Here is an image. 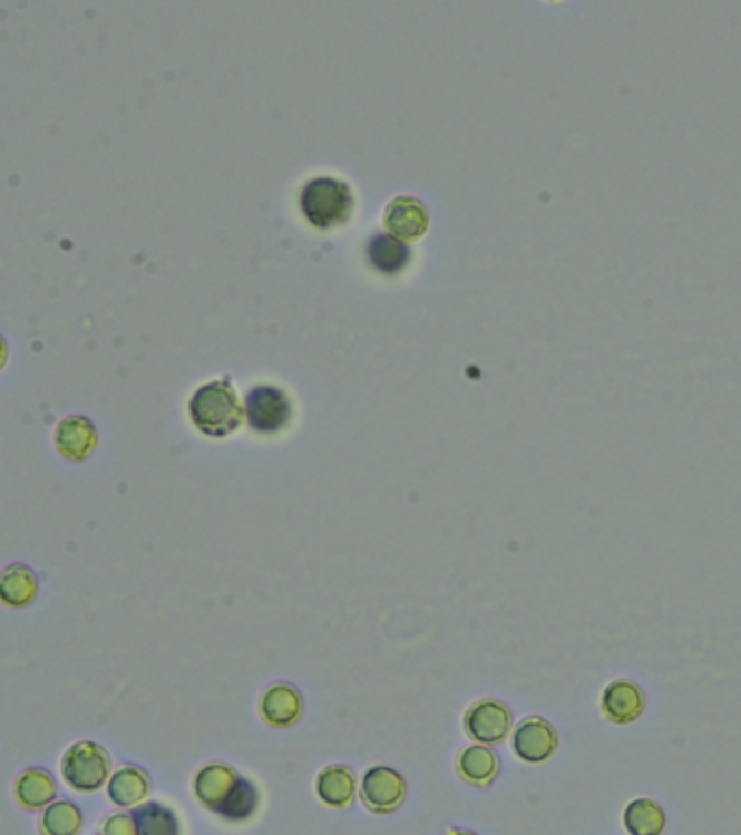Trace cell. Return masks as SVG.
I'll return each instance as SVG.
<instances>
[{
	"label": "cell",
	"instance_id": "cell-20",
	"mask_svg": "<svg viewBox=\"0 0 741 835\" xmlns=\"http://www.w3.org/2000/svg\"><path fill=\"white\" fill-rule=\"evenodd\" d=\"M84 827V814L72 800H57L48 805L40 818V832L45 835H79Z\"/></svg>",
	"mask_w": 741,
	"mask_h": 835
},
{
	"label": "cell",
	"instance_id": "cell-16",
	"mask_svg": "<svg viewBox=\"0 0 741 835\" xmlns=\"http://www.w3.org/2000/svg\"><path fill=\"white\" fill-rule=\"evenodd\" d=\"M315 792L324 805L344 809L354 800L357 781H354L352 770L347 766H329L318 775Z\"/></svg>",
	"mask_w": 741,
	"mask_h": 835
},
{
	"label": "cell",
	"instance_id": "cell-8",
	"mask_svg": "<svg viewBox=\"0 0 741 835\" xmlns=\"http://www.w3.org/2000/svg\"><path fill=\"white\" fill-rule=\"evenodd\" d=\"M557 747L559 738L555 727L539 716L524 718L514 731V753L526 764L548 761Z\"/></svg>",
	"mask_w": 741,
	"mask_h": 835
},
{
	"label": "cell",
	"instance_id": "cell-12",
	"mask_svg": "<svg viewBox=\"0 0 741 835\" xmlns=\"http://www.w3.org/2000/svg\"><path fill=\"white\" fill-rule=\"evenodd\" d=\"M386 226L400 240H418L429 226L427 207L411 196L393 198L386 212Z\"/></svg>",
	"mask_w": 741,
	"mask_h": 835
},
{
	"label": "cell",
	"instance_id": "cell-9",
	"mask_svg": "<svg viewBox=\"0 0 741 835\" xmlns=\"http://www.w3.org/2000/svg\"><path fill=\"white\" fill-rule=\"evenodd\" d=\"M260 707H262L263 720L274 729L294 727L305 711L301 692L296 688L287 686V683H279V686L267 688L263 692Z\"/></svg>",
	"mask_w": 741,
	"mask_h": 835
},
{
	"label": "cell",
	"instance_id": "cell-21",
	"mask_svg": "<svg viewBox=\"0 0 741 835\" xmlns=\"http://www.w3.org/2000/svg\"><path fill=\"white\" fill-rule=\"evenodd\" d=\"M137 835H178L176 814L162 803H144L133 812Z\"/></svg>",
	"mask_w": 741,
	"mask_h": 835
},
{
	"label": "cell",
	"instance_id": "cell-13",
	"mask_svg": "<svg viewBox=\"0 0 741 835\" xmlns=\"http://www.w3.org/2000/svg\"><path fill=\"white\" fill-rule=\"evenodd\" d=\"M498 768H500V759L496 750L487 745H472V747L464 748L457 759L459 777L468 781L470 786H479V788L489 786L496 779Z\"/></svg>",
	"mask_w": 741,
	"mask_h": 835
},
{
	"label": "cell",
	"instance_id": "cell-7",
	"mask_svg": "<svg viewBox=\"0 0 741 835\" xmlns=\"http://www.w3.org/2000/svg\"><path fill=\"white\" fill-rule=\"evenodd\" d=\"M407 796V784L390 766H372L361 779V800L374 814H392Z\"/></svg>",
	"mask_w": 741,
	"mask_h": 835
},
{
	"label": "cell",
	"instance_id": "cell-10",
	"mask_svg": "<svg viewBox=\"0 0 741 835\" xmlns=\"http://www.w3.org/2000/svg\"><path fill=\"white\" fill-rule=\"evenodd\" d=\"M646 707V699L640 686L633 681H611L603 692V711L615 725H631L635 722Z\"/></svg>",
	"mask_w": 741,
	"mask_h": 835
},
{
	"label": "cell",
	"instance_id": "cell-22",
	"mask_svg": "<svg viewBox=\"0 0 741 835\" xmlns=\"http://www.w3.org/2000/svg\"><path fill=\"white\" fill-rule=\"evenodd\" d=\"M100 835H137L133 814H111L100 825Z\"/></svg>",
	"mask_w": 741,
	"mask_h": 835
},
{
	"label": "cell",
	"instance_id": "cell-2",
	"mask_svg": "<svg viewBox=\"0 0 741 835\" xmlns=\"http://www.w3.org/2000/svg\"><path fill=\"white\" fill-rule=\"evenodd\" d=\"M189 418L209 438L231 436L246 418L244 407L228 379L201 386L189 398Z\"/></svg>",
	"mask_w": 741,
	"mask_h": 835
},
{
	"label": "cell",
	"instance_id": "cell-23",
	"mask_svg": "<svg viewBox=\"0 0 741 835\" xmlns=\"http://www.w3.org/2000/svg\"><path fill=\"white\" fill-rule=\"evenodd\" d=\"M450 835H477V834H470V832H452Z\"/></svg>",
	"mask_w": 741,
	"mask_h": 835
},
{
	"label": "cell",
	"instance_id": "cell-17",
	"mask_svg": "<svg viewBox=\"0 0 741 835\" xmlns=\"http://www.w3.org/2000/svg\"><path fill=\"white\" fill-rule=\"evenodd\" d=\"M409 246L392 233H377L368 242V260L379 272L396 274L409 264Z\"/></svg>",
	"mask_w": 741,
	"mask_h": 835
},
{
	"label": "cell",
	"instance_id": "cell-15",
	"mask_svg": "<svg viewBox=\"0 0 741 835\" xmlns=\"http://www.w3.org/2000/svg\"><path fill=\"white\" fill-rule=\"evenodd\" d=\"M16 798L27 809H42L52 805L57 796V781L45 768H27L16 779Z\"/></svg>",
	"mask_w": 741,
	"mask_h": 835
},
{
	"label": "cell",
	"instance_id": "cell-14",
	"mask_svg": "<svg viewBox=\"0 0 741 835\" xmlns=\"http://www.w3.org/2000/svg\"><path fill=\"white\" fill-rule=\"evenodd\" d=\"M38 590H40L38 576H36V572L31 571L29 566L13 564V566H9V569L2 571V576H0V599H2V603L7 608H13V610L27 608L38 596Z\"/></svg>",
	"mask_w": 741,
	"mask_h": 835
},
{
	"label": "cell",
	"instance_id": "cell-5",
	"mask_svg": "<svg viewBox=\"0 0 741 835\" xmlns=\"http://www.w3.org/2000/svg\"><path fill=\"white\" fill-rule=\"evenodd\" d=\"M246 423L257 434H279L292 420V402L287 395L274 386H257L244 400Z\"/></svg>",
	"mask_w": 741,
	"mask_h": 835
},
{
	"label": "cell",
	"instance_id": "cell-6",
	"mask_svg": "<svg viewBox=\"0 0 741 835\" xmlns=\"http://www.w3.org/2000/svg\"><path fill=\"white\" fill-rule=\"evenodd\" d=\"M511 725H514L511 709L494 699H482L479 703L472 705L464 718L466 734L479 745L503 742L509 736Z\"/></svg>",
	"mask_w": 741,
	"mask_h": 835
},
{
	"label": "cell",
	"instance_id": "cell-11",
	"mask_svg": "<svg viewBox=\"0 0 741 835\" xmlns=\"http://www.w3.org/2000/svg\"><path fill=\"white\" fill-rule=\"evenodd\" d=\"M57 450L72 462H84L98 444L96 427L84 416H72L59 423L55 434Z\"/></svg>",
	"mask_w": 741,
	"mask_h": 835
},
{
	"label": "cell",
	"instance_id": "cell-3",
	"mask_svg": "<svg viewBox=\"0 0 741 835\" xmlns=\"http://www.w3.org/2000/svg\"><path fill=\"white\" fill-rule=\"evenodd\" d=\"M301 210L306 222L315 229H335L352 214V192L349 183L333 176L311 178L301 192Z\"/></svg>",
	"mask_w": 741,
	"mask_h": 835
},
{
	"label": "cell",
	"instance_id": "cell-1",
	"mask_svg": "<svg viewBox=\"0 0 741 835\" xmlns=\"http://www.w3.org/2000/svg\"><path fill=\"white\" fill-rule=\"evenodd\" d=\"M194 794L203 807L231 823L248 821L260 809V790L226 764L203 766L194 779Z\"/></svg>",
	"mask_w": 741,
	"mask_h": 835
},
{
	"label": "cell",
	"instance_id": "cell-18",
	"mask_svg": "<svg viewBox=\"0 0 741 835\" xmlns=\"http://www.w3.org/2000/svg\"><path fill=\"white\" fill-rule=\"evenodd\" d=\"M148 792H150L148 775L135 766L118 770L107 784V794L118 807L139 805L148 796Z\"/></svg>",
	"mask_w": 741,
	"mask_h": 835
},
{
	"label": "cell",
	"instance_id": "cell-4",
	"mask_svg": "<svg viewBox=\"0 0 741 835\" xmlns=\"http://www.w3.org/2000/svg\"><path fill=\"white\" fill-rule=\"evenodd\" d=\"M109 773L111 757L107 748L91 740L72 745L61 757V777L72 790L84 794L100 790L105 784H109Z\"/></svg>",
	"mask_w": 741,
	"mask_h": 835
},
{
	"label": "cell",
	"instance_id": "cell-19",
	"mask_svg": "<svg viewBox=\"0 0 741 835\" xmlns=\"http://www.w3.org/2000/svg\"><path fill=\"white\" fill-rule=\"evenodd\" d=\"M624 827L631 835H661L665 812L653 798H635L624 809Z\"/></svg>",
	"mask_w": 741,
	"mask_h": 835
}]
</instances>
